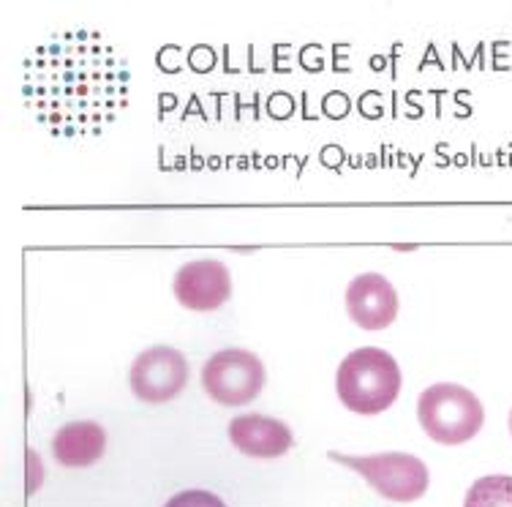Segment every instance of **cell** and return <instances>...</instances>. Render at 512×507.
Here are the masks:
<instances>
[{
    "label": "cell",
    "mask_w": 512,
    "mask_h": 507,
    "mask_svg": "<svg viewBox=\"0 0 512 507\" xmlns=\"http://www.w3.org/2000/svg\"><path fill=\"white\" fill-rule=\"evenodd\" d=\"M131 69L96 30L52 33L30 52L22 99L55 137H99L128 107Z\"/></svg>",
    "instance_id": "cell-1"
},
{
    "label": "cell",
    "mask_w": 512,
    "mask_h": 507,
    "mask_svg": "<svg viewBox=\"0 0 512 507\" xmlns=\"http://www.w3.org/2000/svg\"><path fill=\"white\" fill-rule=\"evenodd\" d=\"M335 390L349 412L379 415L393 407L401 393V368L390 352L360 347L341 360L335 374Z\"/></svg>",
    "instance_id": "cell-2"
},
{
    "label": "cell",
    "mask_w": 512,
    "mask_h": 507,
    "mask_svg": "<svg viewBox=\"0 0 512 507\" xmlns=\"http://www.w3.org/2000/svg\"><path fill=\"white\" fill-rule=\"evenodd\" d=\"M417 420L439 445H463L480 434L485 423L483 401L453 382L425 388L417 398Z\"/></svg>",
    "instance_id": "cell-3"
},
{
    "label": "cell",
    "mask_w": 512,
    "mask_h": 507,
    "mask_svg": "<svg viewBox=\"0 0 512 507\" xmlns=\"http://www.w3.org/2000/svg\"><path fill=\"white\" fill-rule=\"evenodd\" d=\"M333 461L344 467L355 469L357 475L374 486L384 499L393 502H414L428 491L431 475L428 467L417 456L409 453H382V456H344V453H330Z\"/></svg>",
    "instance_id": "cell-4"
},
{
    "label": "cell",
    "mask_w": 512,
    "mask_h": 507,
    "mask_svg": "<svg viewBox=\"0 0 512 507\" xmlns=\"http://www.w3.org/2000/svg\"><path fill=\"white\" fill-rule=\"evenodd\" d=\"M267 371L254 352L229 347L216 352L202 368V388L221 407H246L262 388Z\"/></svg>",
    "instance_id": "cell-5"
},
{
    "label": "cell",
    "mask_w": 512,
    "mask_h": 507,
    "mask_svg": "<svg viewBox=\"0 0 512 507\" xmlns=\"http://www.w3.org/2000/svg\"><path fill=\"white\" fill-rule=\"evenodd\" d=\"M188 385V360L183 352L158 344L139 352L128 371V388L145 404H167Z\"/></svg>",
    "instance_id": "cell-6"
},
{
    "label": "cell",
    "mask_w": 512,
    "mask_h": 507,
    "mask_svg": "<svg viewBox=\"0 0 512 507\" xmlns=\"http://www.w3.org/2000/svg\"><path fill=\"white\" fill-rule=\"evenodd\" d=\"M172 292L183 309L216 311L232 295V273L218 259H194L175 273Z\"/></svg>",
    "instance_id": "cell-7"
},
{
    "label": "cell",
    "mask_w": 512,
    "mask_h": 507,
    "mask_svg": "<svg viewBox=\"0 0 512 507\" xmlns=\"http://www.w3.org/2000/svg\"><path fill=\"white\" fill-rule=\"evenodd\" d=\"M346 314L363 330L390 328L398 317V292L382 273H360L346 287Z\"/></svg>",
    "instance_id": "cell-8"
},
{
    "label": "cell",
    "mask_w": 512,
    "mask_h": 507,
    "mask_svg": "<svg viewBox=\"0 0 512 507\" xmlns=\"http://www.w3.org/2000/svg\"><path fill=\"white\" fill-rule=\"evenodd\" d=\"M229 442L243 456L278 458L292 450L295 434H292V428L281 423L278 418H267V415L248 412V415H237L229 423Z\"/></svg>",
    "instance_id": "cell-9"
},
{
    "label": "cell",
    "mask_w": 512,
    "mask_h": 507,
    "mask_svg": "<svg viewBox=\"0 0 512 507\" xmlns=\"http://www.w3.org/2000/svg\"><path fill=\"white\" fill-rule=\"evenodd\" d=\"M107 450V431L93 420H74L52 437V456L58 464L82 469L96 464Z\"/></svg>",
    "instance_id": "cell-10"
},
{
    "label": "cell",
    "mask_w": 512,
    "mask_h": 507,
    "mask_svg": "<svg viewBox=\"0 0 512 507\" xmlns=\"http://www.w3.org/2000/svg\"><path fill=\"white\" fill-rule=\"evenodd\" d=\"M463 507H512V475H488L472 483Z\"/></svg>",
    "instance_id": "cell-11"
},
{
    "label": "cell",
    "mask_w": 512,
    "mask_h": 507,
    "mask_svg": "<svg viewBox=\"0 0 512 507\" xmlns=\"http://www.w3.org/2000/svg\"><path fill=\"white\" fill-rule=\"evenodd\" d=\"M164 507H227L224 499L210 491H180Z\"/></svg>",
    "instance_id": "cell-12"
},
{
    "label": "cell",
    "mask_w": 512,
    "mask_h": 507,
    "mask_svg": "<svg viewBox=\"0 0 512 507\" xmlns=\"http://www.w3.org/2000/svg\"><path fill=\"white\" fill-rule=\"evenodd\" d=\"M510 434H512V412H510Z\"/></svg>",
    "instance_id": "cell-13"
}]
</instances>
